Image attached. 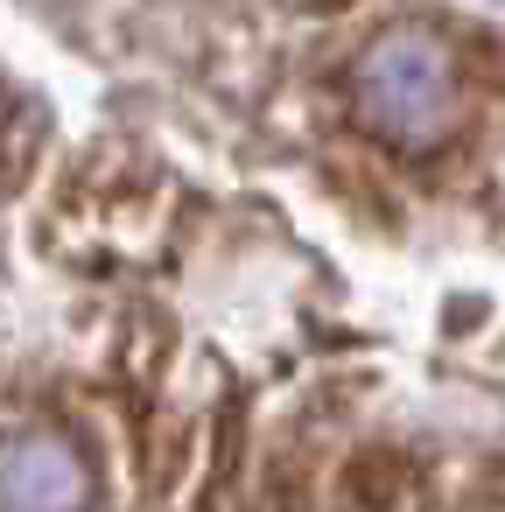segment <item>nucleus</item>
Returning <instances> with one entry per match:
<instances>
[{
  "label": "nucleus",
  "mask_w": 505,
  "mask_h": 512,
  "mask_svg": "<svg viewBox=\"0 0 505 512\" xmlns=\"http://www.w3.org/2000/svg\"><path fill=\"white\" fill-rule=\"evenodd\" d=\"M337 491H344L351 505H414V498H421V477H414V463H407L400 449H358V456L344 463Z\"/></svg>",
  "instance_id": "1"
},
{
  "label": "nucleus",
  "mask_w": 505,
  "mask_h": 512,
  "mask_svg": "<svg viewBox=\"0 0 505 512\" xmlns=\"http://www.w3.org/2000/svg\"><path fill=\"white\" fill-rule=\"evenodd\" d=\"M183 449H190L183 421H162V428H155V442H148V498H169V491H176Z\"/></svg>",
  "instance_id": "2"
}]
</instances>
